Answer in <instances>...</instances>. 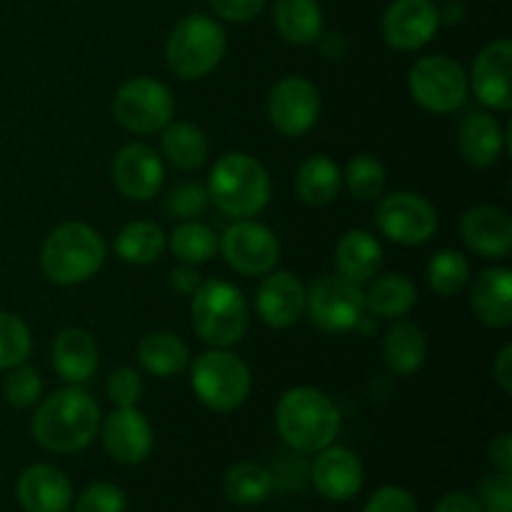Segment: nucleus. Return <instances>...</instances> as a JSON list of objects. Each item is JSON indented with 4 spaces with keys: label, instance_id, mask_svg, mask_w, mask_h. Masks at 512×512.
<instances>
[{
    "label": "nucleus",
    "instance_id": "25",
    "mask_svg": "<svg viewBox=\"0 0 512 512\" xmlns=\"http://www.w3.org/2000/svg\"><path fill=\"white\" fill-rule=\"evenodd\" d=\"M335 265H338V275H343L350 283L363 285L373 280V275H378L383 265V248L368 230H348L335 248Z\"/></svg>",
    "mask_w": 512,
    "mask_h": 512
},
{
    "label": "nucleus",
    "instance_id": "10",
    "mask_svg": "<svg viewBox=\"0 0 512 512\" xmlns=\"http://www.w3.org/2000/svg\"><path fill=\"white\" fill-rule=\"evenodd\" d=\"M305 313L325 333H348L365 320V293L343 275H325L308 290Z\"/></svg>",
    "mask_w": 512,
    "mask_h": 512
},
{
    "label": "nucleus",
    "instance_id": "22",
    "mask_svg": "<svg viewBox=\"0 0 512 512\" xmlns=\"http://www.w3.org/2000/svg\"><path fill=\"white\" fill-rule=\"evenodd\" d=\"M475 315L488 328H508L512 323V273L508 268H488L475 278L470 295Z\"/></svg>",
    "mask_w": 512,
    "mask_h": 512
},
{
    "label": "nucleus",
    "instance_id": "23",
    "mask_svg": "<svg viewBox=\"0 0 512 512\" xmlns=\"http://www.w3.org/2000/svg\"><path fill=\"white\" fill-rule=\"evenodd\" d=\"M460 155L473 168H490L498 163L505 148V135L495 115L485 110L465 115L460 125Z\"/></svg>",
    "mask_w": 512,
    "mask_h": 512
},
{
    "label": "nucleus",
    "instance_id": "21",
    "mask_svg": "<svg viewBox=\"0 0 512 512\" xmlns=\"http://www.w3.org/2000/svg\"><path fill=\"white\" fill-rule=\"evenodd\" d=\"M15 493L25 512H68L73 503V485L68 475L45 463L25 468Z\"/></svg>",
    "mask_w": 512,
    "mask_h": 512
},
{
    "label": "nucleus",
    "instance_id": "1",
    "mask_svg": "<svg viewBox=\"0 0 512 512\" xmlns=\"http://www.w3.org/2000/svg\"><path fill=\"white\" fill-rule=\"evenodd\" d=\"M100 430V408L88 390L78 385L50 395L33 415V435L50 453H80Z\"/></svg>",
    "mask_w": 512,
    "mask_h": 512
},
{
    "label": "nucleus",
    "instance_id": "26",
    "mask_svg": "<svg viewBox=\"0 0 512 512\" xmlns=\"http://www.w3.org/2000/svg\"><path fill=\"white\" fill-rule=\"evenodd\" d=\"M425 355H428V338L420 325L400 320L385 333L383 358L395 375L418 373L420 365L425 363Z\"/></svg>",
    "mask_w": 512,
    "mask_h": 512
},
{
    "label": "nucleus",
    "instance_id": "47",
    "mask_svg": "<svg viewBox=\"0 0 512 512\" xmlns=\"http://www.w3.org/2000/svg\"><path fill=\"white\" fill-rule=\"evenodd\" d=\"M435 512H483V508L470 493H450L440 500Z\"/></svg>",
    "mask_w": 512,
    "mask_h": 512
},
{
    "label": "nucleus",
    "instance_id": "4",
    "mask_svg": "<svg viewBox=\"0 0 512 512\" xmlns=\"http://www.w3.org/2000/svg\"><path fill=\"white\" fill-rule=\"evenodd\" d=\"M105 240L93 225L63 223L45 238L40 265L48 280L58 285H78L93 278L105 263Z\"/></svg>",
    "mask_w": 512,
    "mask_h": 512
},
{
    "label": "nucleus",
    "instance_id": "6",
    "mask_svg": "<svg viewBox=\"0 0 512 512\" xmlns=\"http://www.w3.org/2000/svg\"><path fill=\"white\" fill-rule=\"evenodd\" d=\"M190 320L205 343L213 348H230L248 333L250 305L233 283L208 280L193 295Z\"/></svg>",
    "mask_w": 512,
    "mask_h": 512
},
{
    "label": "nucleus",
    "instance_id": "24",
    "mask_svg": "<svg viewBox=\"0 0 512 512\" xmlns=\"http://www.w3.org/2000/svg\"><path fill=\"white\" fill-rule=\"evenodd\" d=\"M53 368L65 383L80 385L98 370V345L80 328H65L53 343Z\"/></svg>",
    "mask_w": 512,
    "mask_h": 512
},
{
    "label": "nucleus",
    "instance_id": "28",
    "mask_svg": "<svg viewBox=\"0 0 512 512\" xmlns=\"http://www.w3.org/2000/svg\"><path fill=\"white\" fill-rule=\"evenodd\" d=\"M138 360L145 368V373L155 378H175L190 365V350L175 333H150L140 340Z\"/></svg>",
    "mask_w": 512,
    "mask_h": 512
},
{
    "label": "nucleus",
    "instance_id": "49",
    "mask_svg": "<svg viewBox=\"0 0 512 512\" xmlns=\"http://www.w3.org/2000/svg\"><path fill=\"white\" fill-rule=\"evenodd\" d=\"M320 53L330 60H340L345 55V38L340 33H330V35H320Z\"/></svg>",
    "mask_w": 512,
    "mask_h": 512
},
{
    "label": "nucleus",
    "instance_id": "19",
    "mask_svg": "<svg viewBox=\"0 0 512 512\" xmlns=\"http://www.w3.org/2000/svg\"><path fill=\"white\" fill-rule=\"evenodd\" d=\"M308 290L293 273H268L255 295V310L268 328L283 330L305 315Z\"/></svg>",
    "mask_w": 512,
    "mask_h": 512
},
{
    "label": "nucleus",
    "instance_id": "39",
    "mask_svg": "<svg viewBox=\"0 0 512 512\" xmlns=\"http://www.w3.org/2000/svg\"><path fill=\"white\" fill-rule=\"evenodd\" d=\"M210 203L208 188L200 183H180L170 190L168 210L178 220H198Z\"/></svg>",
    "mask_w": 512,
    "mask_h": 512
},
{
    "label": "nucleus",
    "instance_id": "7",
    "mask_svg": "<svg viewBox=\"0 0 512 512\" xmlns=\"http://www.w3.org/2000/svg\"><path fill=\"white\" fill-rule=\"evenodd\" d=\"M190 385L205 408L230 413L248 400L253 378L243 358L233 355L228 348H213L193 360Z\"/></svg>",
    "mask_w": 512,
    "mask_h": 512
},
{
    "label": "nucleus",
    "instance_id": "35",
    "mask_svg": "<svg viewBox=\"0 0 512 512\" xmlns=\"http://www.w3.org/2000/svg\"><path fill=\"white\" fill-rule=\"evenodd\" d=\"M470 283V263L458 250H440L428 263V285L440 298L463 293Z\"/></svg>",
    "mask_w": 512,
    "mask_h": 512
},
{
    "label": "nucleus",
    "instance_id": "40",
    "mask_svg": "<svg viewBox=\"0 0 512 512\" xmlns=\"http://www.w3.org/2000/svg\"><path fill=\"white\" fill-rule=\"evenodd\" d=\"M125 493L113 483H95L75 500V512H125Z\"/></svg>",
    "mask_w": 512,
    "mask_h": 512
},
{
    "label": "nucleus",
    "instance_id": "14",
    "mask_svg": "<svg viewBox=\"0 0 512 512\" xmlns=\"http://www.w3.org/2000/svg\"><path fill=\"white\" fill-rule=\"evenodd\" d=\"M440 28L433 0H393L383 15V38L395 50H420Z\"/></svg>",
    "mask_w": 512,
    "mask_h": 512
},
{
    "label": "nucleus",
    "instance_id": "18",
    "mask_svg": "<svg viewBox=\"0 0 512 512\" xmlns=\"http://www.w3.org/2000/svg\"><path fill=\"white\" fill-rule=\"evenodd\" d=\"M363 480V463L348 448L328 445L325 450H320L313 463V485L325 500H333V503L353 500L363 488Z\"/></svg>",
    "mask_w": 512,
    "mask_h": 512
},
{
    "label": "nucleus",
    "instance_id": "3",
    "mask_svg": "<svg viewBox=\"0 0 512 512\" xmlns=\"http://www.w3.org/2000/svg\"><path fill=\"white\" fill-rule=\"evenodd\" d=\"M270 175L260 160L245 153H228L215 160L208 178V195L220 213L233 220L253 218L270 203Z\"/></svg>",
    "mask_w": 512,
    "mask_h": 512
},
{
    "label": "nucleus",
    "instance_id": "33",
    "mask_svg": "<svg viewBox=\"0 0 512 512\" xmlns=\"http://www.w3.org/2000/svg\"><path fill=\"white\" fill-rule=\"evenodd\" d=\"M275 488L273 473L258 463H238L225 473L223 490L225 498L240 508H250V505H260L263 500L270 498Z\"/></svg>",
    "mask_w": 512,
    "mask_h": 512
},
{
    "label": "nucleus",
    "instance_id": "36",
    "mask_svg": "<svg viewBox=\"0 0 512 512\" xmlns=\"http://www.w3.org/2000/svg\"><path fill=\"white\" fill-rule=\"evenodd\" d=\"M343 183L358 200H375L385 190V168L373 155H358L348 163Z\"/></svg>",
    "mask_w": 512,
    "mask_h": 512
},
{
    "label": "nucleus",
    "instance_id": "41",
    "mask_svg": "<svg viewBox=\"0 0 512 512\" xmlns=\"http://www.w3.org/2000/svg\"><path fill=\"white\" fill-rule=\"evenodd\" d=\"M145 393L143 378L133 368H118L108 378V398L113 400L115 408H133L140 403Z\"/></svg>",
    "mask_w": 512,
    "mask_h": 512
},
{
    "label": "nucleus",
    "instance_id": "12",
    "mask_svg": "<svg viewBox=\"0 0 512 512\" xmlns=\"http://www.w3.org/2000/svg\"><path fill=\"white\" fill-rule=\"evenodd\" d=\"M375 225L393 243L423 245L438 230V213L423 195L393 193L380 200L375 210Z\"/></svg>",
    "mask_w": 512,
    "mask_h": 512
},
{
    "label": "nucleus",
    "instance_id": "37",
    "mask_svg": "<svg viewBox=\"0 0 512 512\" xmlns=\"http://www.w3.org/2000/svg\"><path fill=\"white\" fill-rule=\"evenodd\" d=\"M33 348V338L23 318L0 310V370L25 363Z\"/></svg>",
    "mask_w": 512,
    "mask_h": 512
},
{
    "label": "nucleus",
    "instance_id": "29",
    "mask_svg": "<svg viewBox=\"0 0 512 512\" xmlns=\"http://www.w3.org/2000/svg\"><path fill=\"white\" fill-rule=\"evenodd\" d=\"M343 188V173L338 165L325 155H313L305 160L295 175V190H298L300 200L313 208H323L330 205L340 195Z\"/></svg>",
    "mask_w": 512,
    "mask_h": 512
},
{
    "label": "nucleus",
    "instance_id": "32",
    "mask_svg": "<svg viewBox=\"0 0 512 512\" xmlns=\"http://www.w3.org/2000/svg\"><path fill=\"white\" fill-rule=\"evenodd\" d=\"M163 153L175 168L198 170L208 160V138L198 125L170 120L163 128Z\"/></svg>",
    "mask_w": 512,
    "mask_h": 512
},
{
    "label": "nucleus",
    "instance_id": "45",
    "mask_svg": "<svg viewBox=\"0 0 512 512\" xmlns=\"http://www.w3.org/2000/svg\"><path fill=\"white\" fill-rule=\"evenodd\" d=\"M170 285H173L180 295H190V298H193L203 283H200V275L195 273L193 265L183 263L180 268H175L173 273H170Z\"/></svg>",
    "mask_w": 512,
    "mask_h": 512
},
{
    "label": "nucleus",
    "instance_id": "31",
    "mask_svg": "<svg viewBox=\"0 0 512 512\" xmlns=\"http://www.w3.org/2000/svg\"><path fill=\"white\" fill-rule=\"evenodd\" d=\"M168 238L163 228L150 220H135L128 223L115 238V255L130 265H148L163 255Z\"/></svg>",
    "mask_w": 512,
    "mask_h": 512
},
{
    "label": "nucleus",
    "instance_id": "17",
    "mask_svg": "<svg viewBox=\"0 0 512 512\" xmlns=\"http://www.w3.org/2000/svg\"><path fill=\"white\" fill-rule=\"evenodd\" d=\"M510 68H512V43L510 40H495L485 45L473 65V93L488 108L508 113L512 108L510 90Z\"/></svg>",
    "mask_w": 512,
    "mask_h": 512
},
{
    "label": "nucleus",
    "instance_id": "46",
    "mask_svg": "<svg viewBox=\"0 0 512 512\" xmlns=\"http://www.w3.org/2000/svg\"><path fill=\"white\" fill-rule=\"evenodd\" d=\"M488 453H490V460H493V465L500 470V473H512V438H510V433L498 435V438L490 443Z\"/></svg>",
    "mask_w": 512,
    "mask_h": 512
},
{
    "label": "nucleus",
    "instance_id": "8",
    "mask_svg": "<svg viewBox=\"0 0 512 512\" xmlns=\"http://www.w3.org/2000/svg\"><path fill=\"white\" fill-rule=\"evenodd\" d=\"M408 90L415 103L435 115H450L465 105L470 80L455 60L445 55L420 58L408 73Z\"/></svg>",
    "mask_w": 512,
    "mask_h": 512
},
{
    "label": "nucleus",
    "instance_id": "2",
    "mask_svg": "<svg viewBox=\"0 0 512 512\" xmlns=\"http://www.w3.org/2000/svg\"><path fill=\"white\" fill-rule=\"evenodd\" d=\"M280 438L298 453H320L340 433V413L333 400L315 388H290L275 410Z\"/></svg>",
    "mask_w": 512,
    "mask_h": 512
},
{
    "label": "nucleus",
    "instance_id": "16",
    "mask_svg": "<svg viewBox=\"0 0 512 512\" xmlns=\"http://www.w3.org/2000/svg\"><path fill=\"white\" fill-rule=\"evenodd\" d=\"M100 435L110 458L123 465H138L153 450V428L138 408H115L100 423Z\"/></svg>",
    "mask_w": 512,
    "mask_h": 512
},
{
    "label": "nucleus",
    "instance_id": "15",
    "mask_svg": "<svg viewBox=\"0 0 512 512\" xmlns=\"http://www.w3.org/2000/svg\"><path fill=\"white\" fill-rule=\"evenodd\" d=\"M163 180V160L148 145L130 143L115 155L113 183L128 200H150L163 188Z\"/></svg>",
    "mask_w": 512,
    "mask_h": 512
},
{
    "label": "nucleus",
    "instance_id": "38",
    "mask_svg": "<svg viewBox=\"0 0 512 512\" xmlns=\"http://www.w3.org/2000/svg\"><path fill=\"white\" fill-rule=\"evenodd\" d=\"M40 393H43V378L38 370L25 363L10 368L3 383V395L13 408H28L40 398Z\"/></svg>",
    "mask_w": 512,
    "mask_h": 512
},
{
    "label": "nucleus",
    "instance_id": "11",
    "mask_svg": "<svg viewBox=\"0 0 512 512\" xmlns=\"http://www.w3.org/2000/svg\"><path fill=\"white\" fill-rule=\"evenodd\" d=\"M225 263L240 275H268L280 260V243L270 228L255 220H235L218 240Z\"/></svg>",
    "mask_w": 512,
    "mask_h": 512
},
{
    "label": "nucleus",
    "instance_id": "5",
    "mask_svg": "<svg viewBox=\"0 0 512 512\" xmlns=\"http://www.w3.org/2000/svg\"><path fill=\"white\" fill-rule=\"evenodd\" d=\"M228 38L218 20L210 15H185L165 43V63L178 78L200 80L213 73L223 60Z\"/></svg>",
    "mask_w": 512,
    "mask_h": 512
},
{
    "label": "nucleus",
    "instance_id": "43",
    "mask_svg": "<svg viewBox=\"0 0 512 512\" xmlns=\"http://www.w3.org/2000/svg\"><path fill=\"white\" fill-rule=\"evenodd\" d=\"M363 512H418V503L408 490L398 488V485H385L370 495Z\"/></svg>",
    "mask_w": 512,
    "mask_h": 512
},
{
    "label": "nucleus",
    "instance_id": "9",
    "mask_svg": "<svg viewBox=\"0 0 512 512\" xmlns=\"http://www.w3.org/2000/svg\"><path fill=\"white\" fill-rule=\"evenodd\" d=\"M113 115L130 133H160L173 120L175 100L160 80L140 75L120 85L113 98Z\"/></svg>",
    "mask_w": 512,
    "mask_h": 512
},
{
    "label": "nucleus",
    "instance_id": "42",
    "mask_svg": "<svg viewBox=\"0 0 512 512\" xmlns=\"http://www.w3.org/2000/svg\"><path fill=\"white\" fill-rule=\"evenodd\" d=\"M478 503L483 512H512V475H488L478 488Z\"/></svg>",
    "mask_w": 512,
    "mask_h": 512
},
{
    "label": "nucleus",
    "instance_id": "20",
    "mask_svg": "<svg viewBox=\"0 0 512 512\" xmlns=\"http://www.w3.org/2000/svg\"><path fill=\"white\" fill-rule=\"evenodd\" d=\"M465 245L480 258H508L512 248V220L495 205H475L460 220Z\"/></svg>",
    "mask_w": 512,
    "mask_h": 512
},
{
    "label": "nucleus",
    "instance_id": "44",
    "mask_svg": "<svg viewBox=\"0 0 512 512\" xmlns=\"http://www.w3.org/2000/svg\"><path fill=\"white\" fill-rule=\"evenodd\" d=\"M213 13L230 23H248L258 18L265 8V0H208Z\"/></svg>",
    "mask_w": 512,
    "mask_h": 512
},
{
    "label": "nucleus",
    "instance_id": "27",
    "mask_svg": "<svg viewBox=\"0 0 512 512\" xmlns=\"http://www.w3.org/2000/svg\"><path fill=\"white\" fill-rule=\"evenodd\" d=\"M273 20L278 33L293 45H310L323 35V10L318 0H275Z\"/></svg>",
    "mask_w": 512,
    "mask_h": 512
},
{
    "label": "nucleus",
    "instance_id": "34",
    "mask_svg": "<svg viewBox=\"0 0 512 512\" xmlns=\"http://www.w3.org/2000/svg\"><path fill=\"white\" fill-rule=\"evenodd\" d=\"M170 250L180 263L200 265L208 263L218 253V238L208 225L198 223V220H185L170 235Z\"/></svg>",
    "mask_w": 512,
    "mask_h": 512
},
{
    "label": "nucleus",
    "instance_id": "50",
    "mask_svg": "<svg viewBox=\"0 0 512 512\" xmlns=\"http://www.w3.org/2000/svg\"><path fill=\"white\" fill-rule=\"evenodd\" d=\"M463 18V5L460 3H448L445 5V10H440V23H458V20Z\"/></svg>",
    "mask_w": 512,
    "mask_h": 512
},
{
    "label": "nucleus",
    "instance_id": "48",
    "mask_svg": "<svg viewBox=\"0 0 512 512\" xmlns=\"http://www.w3.org/2000/svg\"><path fill=\"white\" fill-rule=\"evenodd\" d=\"M493 373L495 380L500 383V388H503L505 393H512V345H505V348L500 350L498 360H495L493 365Z\"/></svg>",
    "mask_w": 512,
    "mask_h": 512
},
{
    "label": "nucleus",
    "instance_id": "13",
    "mask_svg": "<svg viewBox=\"0 0 512 512\" xmlns=\"http://www.w3.org/2000/svg\"><path fill=\"white\" fill-rule=\"evenodd\" d=\"M268 115L278 133L288 135V138H300L318 123V88L298 75L278 80L268 95Z\"/></svg>",
    "mask_w": 512,
    "mask_h": 512
},
{
    "label": "nucleus",
    "instance_id": "30",
    "mask_svg": "<svg viewBox=\"0 0 512 512\" xmlns=\"http://www.w3.org/2000/svg\"><path fill=\"white\" fill-rule=\"evenodd\" d=\"M415 303H418V290L413 280L400 273L383 275L365 293V310H370L375 318H403Z\"/></svg>",
    "mask_w": 512,
    "mask_h": 512
}]
</instances>
